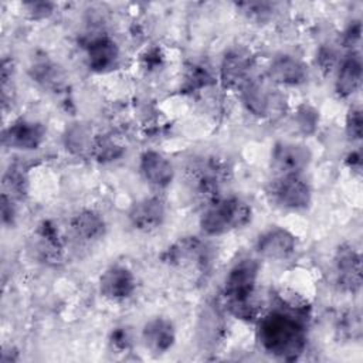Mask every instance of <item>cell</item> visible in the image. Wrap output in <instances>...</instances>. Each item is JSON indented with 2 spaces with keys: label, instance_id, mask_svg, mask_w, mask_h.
<instances>
[{
  "label": "cell",
  "instance_id": "obj_1",
  "mask_svg": "<svg viewBox=\"0 0 363 363\" xmlns=\"http://www.w3.org/2000/svg\"><path fill=\"white\" fill-rule=\"evenodd\" d=\"M308 306L299 301L284 299L281 306L258 322L257 336L261 347L271 356L294 362L306 347Z\"/></svg>",
  "mask_w": 363,
  "mask_h": 363
},
{
  "label": "cell",
  "instance_id": "obj_2",
  "mask_svg": "<svg viewBox=\"0 0 363 363\" xmlns=\"http://www.w3.org/2000/svg\"><path fill=\"white\" fill-rule=\"evenodd\" d=\"M259 264L254 258L237 261L228 271L224 282V298L231 315L241 320H254L258 305L254 299Z\"/></svg>",
  "mask_w": 363,
  "mask_h": 363
},
{
  "label": "cell",
  "instance_id": "obj_3",
  "mask_svg": "<svg viewBox=\"0 0 363 363\" xmlns=\"http://www.w3.org/2000/svg\"><path fill=\"white\" fill-rule=\"evenodd\" d=\"M252 218L251 206L231 196L213 200L200 217V228L206 235H221L245 227Z\"/></svg>",
  "mask_w": 363,
  "mask_h": 363
},
{
  "label": "cell",
  "instance_id": "obj_4",
  "mask_svg": "<svg viewBox=\"0 0 363 363\" xmlns=\"http://www.w3.org/2000/svg\"><path fill=\"white\" fill-rule=\"evenodd\" d=\"M271 201L285 210H303L311 204L312 191L301 174L277 176L267 187Z\"/></svg>",
  "mask_w": 363,
  "mask_h": 363
},
{
  "label": "cell",
  "instance_id": "obj_5",
  "mask_svg": "<svg viewBox=\"0 0 363 363\" xmlns=\"http://www.w3.org/2000/svg\"><path fill=\"white\" fill-rule=\"evenodd\" d=\"M227 176V167L217 159L208 157L196 162L189 169V183L191 190L204 199L216 200L214 193L218 191Z\"/></svg>",
  "mask_w": 363,
  "mask_h": 363
},
{
  "label": "cell",
  "instance_id": "obj_6",
  "mask_svg": "<svg viewBox=\"0 0 363 363\" xmlns=\"http://www.w3.org/2000/svg\"><path fill=\"white\" fill-rule=\"evenodd\" d=\"M312 153L308 146L295 142H277L271 152V166L277 176L301 174L311 163Z\"/></svg>",
  "mask_w": 363,
  "mask_h": 363
},
{
  "label": "cell",
  "instance_id": "obj_7",
  "mask_svg": "<svg viewBox=\"0 0 363 363\" xmlns=\"http://www.w3.org/2000/svg\"><path fill=\"white\" fill-rule=\"evenodd\" d=\"M335 272L339 286L346 292H357L362 286V258L352 244H340L335 254Z\"/></svg>",
  "mask_w": 363,
  "mask_h": 363
},
{
  "label": "cell",
  "instance_id": "obj_8",
  "mask_svg": "<svg viewBox=\"0 0 363 363\" xmlns=\"http://www.w3.org/2000/svg\"><path fill=\"white\" fill-rule=\"evenodd\" d=\"M45 128L40 122L18 119L3 130V145L18 150H34L43 145Z\"/></svg>",
  "mask_w": 363,
  "mask_h": 363
},
{
  "label": "cell",
  "instance_id": "obj_9",
  "mask_svg": "<svg viewBox=\"0 0 363 363\" xmlns=\"http://www.w3.org/2000/svg\"><path fill=\"white\" fill-rule=\"evenodd\" d=\"M130 225L142 233H150L162 227L166 220V206L159 197H146L135 204L128 211Z\"/></svg>",
  "mask_w": 363,
  "mask_h": 363
},
{
  "label": "cell",
  "instance_id": "obj_10",
  "mask_svg": "<svg viewBox=\"0 0 363 363\" xmlns=\"http://www.w3.org/2000/svg\"><path fill=\"white\" fill-rule=\"evenodd\" d=\"M257 252L268 259L282 261L296 250V237L286 228L274 227L262 233L257 240Z\"/></svg>",
  "mask_w": 363,
  "mask_h": 363
},
{
  "label": "cell",
  "instance_id": "obj_11",
  "mask_svg": "<svg viewBox=\"0 0 363 363\" xmlns=\"http://www.w3.org/2000/svg\"><path fill=\"white\" fill-rule=\"evenodd\" d=\"M252 57L242 50L228 51L220 67V81L224 88L241 89L250 79Z\"/></svg>",
  "mask_w": 363,
  "mask_h": 363
},
{
  "label": "cell",
  "instance_id": "obj_12",
  "mask_svg": "<svg viewBox=\"0 0 363 363\" xmlns=\"http://www.w3.org/2000/svg\"><path fill=\"white\" fill-rule=\"evenodd\" d=\"M136 288L133 272L123 265L109 267L99 278V292L111 301L128 299Z\"/></svg>",
  "mask_w": 363,
  "mask_h": 363
},
{
  "label": "cell",
  "instance_id": "obj_13",
  "mask_svg": "<svg viewBox=\"0 0 363 363\" xmlns=\"http://www.w3.org/2000/svg\"><path fill=\"white\" fill-rule=\"evenodd\" d=\"M86 62L89 69L95 72H105L112 69L119 58V50L116 43L105 35H92L85 41Z\"/></svg>",
  "mask_w": 363,
  "mask_h": 363
},
{
  "label": "cell",
  "instance_id": "obj_14",
  "mask_svg": "<svg viewBox=\"0 0 363 363\" xmlns=\"http://www.w3.org/2000/svg\"><path fill=\"white\" fill-rule=\"evenodd\" d=\"M242 104L255 116L267 118L278 108V95L274 94L262 81L250 79L241 89Z\"/></svg>",
  "mask_w": 363,
  "mask_h": 363
},
{
  "label": "cell",
  "instance_id": "obj_15",
  "mask_svg": "<svg viewBox=\"0 0 363 363\" xmlns=\"http://www.w3.org/2000/svg\"><path fill=\"white\" fill-rule=\"evenodd\" d=\"M139 169L143 179L159 189L167 187L174 177V169L170 160L156 150H146L142 153Z\"/></svg>",
  "mask_w": 363,
  "mask_h": 363
},
{
  "label": "cell",
  "instance_id": "obj_16",
  "mask_svg": "<svg viewBox=\"0 0 363 363\" xmlns=\"http://www.w3.org/2000/svg\"><path fill=\"white\" fill-rule=\"evenodd\" d=\"M142 339L145 346L156 353L162 354L166 353L176 340V330L172 320L166 318H153L147 320L142 329Z\"/></svg>",
  "mask_w": 363,
  "mask_h": 363
},
{
  "label": "cell",
  "instance_id": "obj_17",
  "mask_svg": "<svg viewBox=\"0 0 363 363\" xmlns=\"http://www.w3.org/2000/svg\"><path fill=\"white\" fill-rule=\"evenodd\" d=\"M268 77L272 82L295 86L308 79V67L299 58L285 54L272 60L268 68Z\"/></svg>",
  "mask_w": 363,
  "mask_h": 363
},
{
  "label": "cell",
  "instance_id": "obj_18",
  "mask_svg": "<svg viewBox=\"0 0 363 363\" xmlns=\"http://www.w3.org/2000/svg\"><path fill=\"white\" fill-rule=\"evenodd\" d=\"M362 58L357 51L349 52L340 62L337 69L335 91L340 98L352 96L360 86Z\"/></svg>",
  "mask_w": 363,
  "mask_h": 363
},
{
  "label": "cell",
  "instance_id": "obj_19",
  "mask_svg": "<svg viewBox=\"0 0 363 363\" xmlns=\"http://www.w3.org/2000/svg\"><path fill=\"white\" fill-rule=\"evenodd\" d=\"M164 261L170 265L186 267V265H204L206 255L203 244L196 237H184L174 242L164 252Z\"/></svg>",
  "mask_w": 363,
  "mask_h": 363
},
{
  "label": "cell",
  "instance_id": "obj_20",
  "mask_svg": "<svg viewBox=\"0 0 363 363\" xmlns=\"http://www.w3.org/2000/svg\"><path fill=\"white\" fill-rule=\"evenodd\" d=\"M74 234L84 241H96L105 235V218L95 210H81L71 220Z\"/></svg>",
  "mask_w": 363,
  "mask_h": 363
},
{
  "label": "cell",
  "instance_id": "obj_21",
  "mask_svg": "<svg viewBox=\"0 0 363 363\" xmlns=\"http://www.w3.org/2000/svg\"><path fill=\"white\" fill-rule=\"evenodd\" d=\"M123 152H125V147L111 136H96L92 140L91 155L98 162L105 163V162L116 160L123 155Z\"/></svg>",
  "mask_w": 363,
  "mask_h": 363
},
{
  "label": "cell",
  "instance_id": "obj_22",
  "mask_svg": "<svg viewBox=\"0 0 363 363\" xmlns=\"http://www.w3.org/2000/svg\"><path fill=\"white\" fill-rule=\"evenodd\" d=\"M33 78L47 88H58L62 84V75L58 67L50 61L37 62L33 68Z\"/></svg>",
  "mask_w": 363,
  "mask_h": 363
},
{
  "label": "cell",
  "instance_id": "obj_23",
  "mask_svg": "<svg viewBox=\"0 0 363 363\" xmlns=\"http://www.w3.org/2000/svg\"><path fill=\"white\" fill-rule=\"evenodd\" d=\"M65 140H67V147L75 153H84L85 150H88L91 153V146H92V140L88 130L81 126V125H74L67 136H65Z\"/></svg>",
  "mask_w": 363,
  "mask_h": 363
},
{
  "label": "cell",
  "instance_id": "obj_24",
  "mask_svg": "<svg viewBox=\"0 0 363 363\" xmlns=\"http://www.w3.org/2000/svg\"><path fill=\"white\" fill-rule=\"evenodd\" d=\"M4 186L9 189L11 197H23L27 191V177L21 169L13 166L4 176Z\"/></svg>",
  "mask_w": 363,
  "mask_h": 363
},
{
  "label": "cell",
  "instance_id": "obj_25",
  "mask_svg": "<svg viewBox=\"0 0 363 363\" xmlns=\"http://www.w3.org/2000/svg\"><path fill=\"white\" fill-rule=\"evenodd\" d=\"M362 132H363L362 109L359 106H353L349 109L346 116V135L350 140H360Z\"/></svg>",
  "mask_w": 363,
  "mask_h": 363
},
{
  "label": "cell",
  "instance_id": "obj_26",
  "mask_svg": "<svg viewBox=\"0 0 363 363\" xmlns=\"http://www.w3.org/2000/svg\"><path fill=\"white\" fill-rule=\"evenodd\" d=\"M211 82L210 72L201 65H191L186 74L187 89H197Z\"/></svg>",
  "mask_w": 363,
  "mask_h": 363
},
{
  "label": "cell",
  "instance_id": "obj_27",
  "mask_svg": "<svg viewBox=\"0 0 363 363\" xmlns=\"http://www.w3.org/2000/svg\"><path fill=\"white\" fill-rule=\"evenodd\" d=\"M316 125H318V112L308 105L301 106L298 109V126L305 133H311L315 130Z\"/></svg>",
  "mask_w": 363,
  "mask_h": 363
},
{
  "label": "cell",
  "instance_id": "obj_28",
  "mask_svg": "<svg viewBox=\"0 0 363 363\" xmlns=\"http://www.w3.org/2000/svg\"><path fill=\"white\" fill-rule=\"evenodd\" d=\"M24 7L27 9L30 17L34 20L45 18L54 11V3L50 1H30L26 3Z\"/></svg>",
  "mask_w": 363,
  "mask_h": 363
},
{
  "label": "cell",
  "instance_id": "obj_29",
  "mask_svg": "<svg viewBox=\"0 0 363 363\" xmlns=\"http://www.w3.org/2000/svg\"><path fill=\"white\" fill-rule=\"evenodd\" d=\"M238 6L248 17L257 20H262L272 10V4L269 3H240Z\"/></svg>",
  "mask_w": 363,
  "mask_h": 363
},
{
  "label": "cell",
  "instance_id": "obj_30",
  "mask_svg": "<svg viewBox=\"0 0 363 363\" xmlns=\"http://www.w3.org/2000/svg\"><path fill=\"white\" fill-rule=\"evenodd\" d=\"M16 218V208L11 200V196L7 193L1 194V220L4 224H13Z\"/></svg>",
  "mask_w": 363,
  "mask_h": 363
},
{
  "label": "cell",
  "instance_id": "obj_31",
  "mask_svg": "<svg viewBox=\"0 0 363 363\" xmlns=\"http://www.w3.org/2000/svg\"><path fill=\"white\" fill-rule=\"evenodd\" d=\"M130 340H129V335L128 330L125 328H116L112 335H111V345L112 347H115L116 350H126L129 346Z\"/></svg>",
  "mask_w": 363,
  "mask_h": 363
},
{
  "label": "cell",
  "instance_id": "obj_32",
  "mask_svg": "<svg viewBox=\"0 0 363 363\" xmlns=\"http://www.w3.org/2000/svg\"><path fill=\"white\" fill-rule=\"evenodd\" d=\"M360 33H362L360 21H353V24H350L345 33V44L347 47L354 45L360 40Z\"/></svg>",
  "mask_w": 363,
  "mask_h": 363
},
{
  "label": "cell",
  "instance_id": "obj_33",
  "mask_svg": "<svg viewBox=\"0 0 363 363\" xmlns=\"http://www.w3.org/2000/svg\"><path fill=\"white\" fill-rule=\"evenodd\" d=\"M347 162H349V164H350V167H352V169L360 170V163H362V160H360V155H359V152L350 153V155H349V157H347Z\"/></svg>",
  "mask_w": 363,
  "mask_h": 363
}]
</instances>
